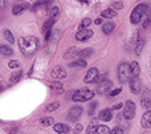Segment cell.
<instances>
[{
	"mask_svg": "<svg viewBox=\"0 0 151 134\" xmlns=\"http://www.w3.org/2000/svg\"><path fill=\"white\" fill-rule=\"evenodd\" d=\"M111 85H113V82L110 81V80H106V81L101 82V84H98V86H97V93H98V94H106V93H109Z\"/></svg>",
	"mask_w": 151,
	"mask_h": 134,
	"instance_id": "9",
	"label": "cell"
},
{
	"mask_svg": "<svg viewBox=\"0 0 151 134\" xmlns=\"http://www.w3.org/2000/svg\"><path fill=\"white\" fill-rule=\"evenodd\" d=\"M96 134H110V130H109V128L105 126V125H99V126L97 128Z\"/></svg>",
	"mask_w": 151,
	"mask_h": 134,
	"instance_id": "26",
	"label": "cell"
},
{
	"mask_svg": "<svg viewBox=\"0 0 151 134\" xmlns=\"http://www.w3.org/2000/svg\"><path fill=\"white\" fill-rule=\"evenodd\" d=\"M8 66H9V68H19V66H20V61L19 60H12V61H9V64H8Z\"/></svg>",
	"mask_w": 151,
	"mask_h": 134,
	"instance_id": "37",
	"label": "cell"
},
{
	"mask_svg": "<svg viewBox=\"0 0 151 134\" xmlns=\"http://www.w3.org/2000/svg\"><path fill=\"white\" fill-rule=\"evenodd\" d=\"M91 55H93V49H91V48L82 49V50H80V53H78V56H80L81 58H83V60H85V57H90Z\"/></svg>",
	"mask_w": 151,
	"mask_h": 134,
	"instance_id": "23",
	"label": "cell"
},
{
	"mask_svg": "<svg viewBox=\"0 0 151 134\" xmlns=\"http://www.w3.org/2000/svg\"><path fill=\"white\" fill-rule=\"evenodd\" d=\"M111 8H113V9H121V8H123V3H118V1L113 3Z\"/></svg>",
	"mask_w": 151,
	"mask_h": 134,
	"instance_id": "39",
	"label": "cell"
},
{
	"mask_svg": "<svg viewBox=\"0 0 151 134\" xmlns=\"http://www.w3.org/2000/svg\"><path fill=\"white\" fill-rule=\"evenodd\" d=\"M110 134H123V130H122V128H114L110 132Z\"/></svg>",
	"mask_w": 151,
	"mask_h": 134,
	"instance_id": "41",
	"label": "cell"
},
{
	"mask_svg": "<svg viewBox=\"0 0 151 134\" xmlns=\"http://www.w3.org/2000/svg\"><path fill=\"white\" fill-rule=\"evenodd\" d=\"M4 36H5V39H7V41H8V43H11V44H13V43H15L13 35L11 33L9 29H5V31H4Z\"/></svg>",
	"mask_w": 151,
	"mask_h": 134,
	"instance_id": "30",
	"label": "cell"
},
{
	"mask_svg": "<svg viewBox=\"0 0 151 134\" xmlns=\"http://www.w3.org/2000/svg\"><path fill=\"white\" fill-rule=\"evenodd\" d=\"M149 11H150V7L147 3H141V4H138L135 8H134L133 12H131V23L138 24L139 21L147 15Z\"/></svg>",
	"mask_w": 151,
	"mask_h": 134,
	"instance_id": "2",
	"label": "cell"
},
{
	"mask_svg": "<svg viewBox=\"0 0 151 134\" xmlns=\"http://www.w3.org/2000/svg\"><path fill=\"white\" fill-rule=\"evenodd\" d=\"M135 116V104L133 101H126L125 104V109H123V117L126 120H131Z\"/></svg>",
	"mask_w": 151,
	"mask_h": 134,
	"instance_id": "5",
	"label": "cell"
},
{
	"mask_svg": "<svg viewBox=\"0 0 151 134\" xmlns=\"http://www.w3.org/2000/svg\"><path fill=\"white\" fill-rule=\"evenodd\" d=\"M117 16V12H115L113 8H109V9H105L102 12V17L105 19H111V17H115Z\"/></svg>",
	"mask_w": 151,
	"mask_h": 134,
	"instance_id": "21",
	"label": "cell"
},
{
	"mask_svg": "<svg viewBox=\"0 0 151 134\" xmlns=\"http://www.w3.org/2000/svg\"><path fill=\"white\" fill-rule=\"evenodd\" d=\"M19 48L21 53L25 56H32L37 49H39V39L35 36H24L19 39Z\"/></svg>",
	"mask_w": 151,
	"mask_h": 134,
	"instance_id": "1",
	"label": "cell"
},
{
	"mask_svg": "<svg viewBox=\"0 0 151 134\" xmlns=\"http://www.w3.org/2000/svg\"><path fill=\"white\" fill-rule=\"evenodd\" d=\"M53 122H55V120H53L52 117H44V118L40 121V124H41L42 126H49V125H52Z\"/></svg>",
	"mask_w": 151,
	"mask_h": 134,
	"instance_id": "28",
	"label": "cell"
},
{
	"mask_svg": "<svg viewBox=\"0 0 151 134\" xmlns=\"http://www.w3.org/2000/svg\"><path fill=\"white\" fill-rule=\"evenodd\" d=\"M139 73H141V66H139V64L137 63V61H133V63L130 64V76H131V79L138 77Z\"/></svg>",
	"mask_w": 151,
	"mask_h": 134,
	"instance_id": "13",
	"label": "cell"
},
{
	"mask_svg": "<svg viewBox=\"0 0 151 134\" xmlns=\"http://www.w3.org/2000/svg\"><path fill=\"white\" fill-rule=\"evenodd\" d=\"M106 77H107V73H104V74H99V76H98V79H97V81H96V82H98V84H101V82L106 81Z\"/></svg>",
	"mask_w": 151,
	"mask_h": 134,
	"instance_id": "38",
	"label": "cell"
},
{
	"mask_svg": "<svg viewBox=\"0 0 151 134\" xmlns=\"http://www.w3.org/2000/svg\"><path fill=\"white\" fill-rule=\"evenodd\" d=\"M81 114H82V108H81V106H73V108L69 109L68 117L70 121H77L81 117Z\"/></svg>",
	"mask_w": 151,
	"mask_h": 134,
	"instance_id": "8",
	"label": "cell"
},
{
	"mask_svg": "<svg viewBox=\"0 0 151 134\" xmlns=\"http://www.w3.org/2000/svg\"><path fill=\"white\" fill-rule=\"evenodd\" d=\"M85 65H86V60H83V58H80V60L72 63V66H80V68H83Z\"/></svg>",
	"mask_w": 151,
	"mask_h": 134,
	"instance_id": "34",
	"label": "cell"
},
{
	"mask_svg": "<svg viewBox=\"0 0 151 134\" xmlns=\"http://www.w3.org/2000/svg\"><path fill=\"white\" fill-rule=\"evenodd\" d=\"M99 120H102V121H110V120L113 118V114H111V110H109V109H105V110H102L101 113H99Z\"/></svg>",
	"mask_w": 151,
	"mask_h": 134,
	"instance_id": "17",
	"label": "cell"
},
{
	"mask_svg": "<svg viewBox=\"0 0 151 134\" xmlns=\"http://www.w3.org/2000/svg\"><path fill=\"white\" fill-rule=\"evenodd\" d=\"M113 31H114V24H113L111 21H109V23L102 25V32H104L105 35H110Z\"/></svg>",
	"mask_w": 151,
	"mask_h": 134,
	"instance_id": "19",
	"label": "cell"
},
{
	"mask_svg": "<svg viewBox=\"0 0 151 134\" xmlns=\"http://www.w3.org/2000/svg\"><path fill=\"white\" fill-rule=\"evenodd\" d=\"M49 86L52 88L53 90H56V92H61V90H63V84H61V82H50Z\"/></svg>",
	"mask_w": 151,
	"mask_h": 134,
	"instance_id": "31",
	"label": "cell"
},
{
	"mask_svg": "<svg viewBox=\"0 0 151 134\" xmlns=\"http://www.w3.org/2000/svg\"><path fill=\"white\" fill-rule=\"evenodd\" d=\"M149 24H151V9L147 12L146 19H145V21H143V27L146 28V27H149Z\"/></svg>",
	"mask_w": 151,
	"mask_h": 134,
	"instance_id": "35",
	"label": "cell"
},
{
	"mask_svg": "<svg viewBox=\"0 0 151 134\" xmlns=\"http://www.w3.org/2000/svg\"><path fill=\"white\" fill-rule=\"evenodd\" d=\"M97 128H98V125H97V122L96 121H93L90 124V126L88 128V134H94L97 132Z\"/></svg>",
	"mask_w": 151,
	"mask_h": 134,
	"instance_id": "33",
	"label": "cell"
},
{
	"mask_svg": "<svg viewBox=\"0 0 151 134\" xmlns=\"http://www.w3.org/2000/svg\"><path fill=\"white\" fill-rule=\"evenodd\" d=\"M50 74H52V77H55V79H65L66 71L63 68V66H56L55 69H52Z\"/></svg>",
	"mask_w": 151,
	"mask_h": 134,
	"instance_id": "12",
	"label": "cell"
},
{
	"mask_svg": "<svg viewBox=\"0 0 151 134\" xmlns=\"http://www.w3.org/2000/svg\"><path fill=\"white\" fill-rule=\"evenodd\" d=\"M94 23H96V24H97V25H99V24H102V19H101V17L96 19V21H94Z\"/></svg>",
	"mask_w": 151,
	"mask_h": 134,
	"instance_id": "45",
	"label": "cell"
},
{
	"mask_svg": "<svg viewBox=\"0 0 151 134\" xmlns=\"http://www.w3.org/2000/svg\"><path fill=\"white\" fill-rule=\"evenodd\" d=\"M76 53H80V50L77 49V48H70V49L66 52V55H65V58H70V57H73V56H76Z\"/></svg>",
	"mask_w": 151,
	"mask_h": 134,
	"instance_id": "32",
	"label": "cell"
},
{
	"mask_svg": "<svg viewBox=\"0 0 151 134\" xmlns=\"http://www.w3.org/2000/svg\"><path fill=\"white\" fill-rule=\"evenodd\" d=\"M143 45H145V37H139L138 43H137V48H135V55L137 56L141 55V50H142V48H143Z\"/></svg>",
	"mask_w": 151,
	"mask_h": 134,
	"instance_id": "24",
	"label": "cell"
},
{
	"mask_svg": "<svg viewBox=\"0 0 151 134\" xmlns=\"http://www.w3.org/2000/svg\"><path fill=\"white\" fill-rule=\"evenodd\" d=\"M55 130L58 134H68L69 132H70L69 126L68 125H65V124H56L55 125Z\"/></svg>",
	"mask_w": 151,
	"mask_h": 134,
	"instance_id": "15",
	"label": "cell"
},
{
	"mask_svg": "<svg viewBox=\"0 0 151 134\" xmlns=\"http://www.w3.org/2000/svg\"><path fill=\"white\" fill-rule=\"evenodd\" d=\"M58 108H60V102H52L45 108V110L47 112H55V110H57Z\"/></svg>",
	"mask_w": 151,
	"mask_h": 134,
	"instance_id": "29",
	"label": "cell"
},
{
	"mask_svg": "<svg viewBox=\"0 0 151 134\" xmlns=\"http://www.w3.org/2000/svg\"><path fill=\"white\" fill-rule=\"evenodd\" d=\"M141 105L143 106V108H146V109H149L150 106H151V92L149 89H146L143 92V94H142V97H141Z\"/></svg>",
	"mask_w": 151,
	"mask_h": 134,
	"instance_id": "11",
	"label": "cell"
},
{
	"mask_svg": "<svg viewBox=\"0 0 151 134\" xmlns=\"http://www.w3.org/2000/svg\"><path fill=\"white\" fill-rule=\"evenodd\" d=\"M118 79L121 82H127L131 79L130 76V64L122 63L118 68Z\"/></svg>",
	"mask_w": 151,
	"mask_h": 134,
	"instance_id": "4",
	"label": "cell"
},
{
	"mask_svg": "<svg viewBox=\"0 0 151 134\" xmlns=\"http://www.w3.org/2000/svg\"><path fill=\"white\" fill-rule=\"evenodd\" d=\"M53 24H55V20H50V19H48V20L44 23V25H42V33L47 35V33H49V32H52Z\"/></svg>",
	"mask_w": 151,
	"mask_h": 134,
	"instance_id": "18",
	"label": "cell"
},
{
	"mask_svg": "<svg viewBox=\"0 0 151 134\" xmlns=\"http://www.w3.org/2000/svg\"><path fill=\"white\" fill-rule=\"evenodd\" d=\"M21 74H23V72H21V71H19V72H16V73H13L12 76H11V79H9V82H11V84H15V82H17L19 80H20Z\"/></svg>",
	"mask_w": 151,
	"mask_h": 134,
	"instance_id": "25",
	"label": "cell"
},
{
	"mask_svg": "<svg viewBox=\"0 0 151 134\" xmlns=\"http://www.w3.org/2000/svg\"><path fill=\"white\" fill-rule=\"evenodd\" d=\"M82 128H83L82 125H77V126H76L74 129H73V132H74V133H80V132H82Z\"/></svg>",
	"mask_w": 151,
	"mask_h": 134,
	"instance_id": "42",
	"label": "cell"
},
{
	"mask_svg": "<svg viewBox=\"0 0 151 134\" xmlns=\"http://www.w3.org/2000/svg\"><path fill=\"white\" fill-rule=\"evenodd\" d=\"M142 126L146 128V129H150L151 128V110H147L146 113L142 117Z\"/></svg>",
	"mask_w": 151,
	"mask_h": 134,
	"instance_id": "14",
	"label": "cell"
},
{
	"mask_svg": "<svg viewBox=\"0 0 151 134\" xmlns=\"http://www.w3.org/2000/svg\"><path fill=\"white\" fill-rule=\"evenodd\" d=\"M94 97V93L91 92L90 89H80L73 94V101L76 102H85V101H89Z\"/></svg>",
	"mask_w": 151,
	"mask_h": 134,
	"instance_id": "3",
	"label": "cell"
},
{
	"mask_svg": "<svg viewBox=\"0 0 151 134\" xmlns=\"http://www.w3.org/2000/svg\"><path fill=\"white\" fill-rule=\"evenodd\" d=\"M122 106H123V104H115V105L114 106H113V110H118V109H121V108H122Z\"/></svg>",
	"mask_w": 151,
	"mask_h": 134,
	"instance_id": "43",
	"label": "cell"
},
{
	"mask_svg": "<svg viewBox=\"0 0 151 134\" xmlns=\"http://www.w3.org/2000/svg\"><path fill=\"white\" fill-rule=\"evenodd\" d=\"M91 36H93V31L91 29H82V31H78L76 33V39L78 41H85V40L90 39Z\"/></svg>",
	"mask_w": 151,
	"mask_h": 134,
	"instance_id": "10",
	"label": "cell"
},
{
	"mask_svg": "<svg viewBox=\"0 0 151 134\" xmlns=\"http://www.w3.org/2000/svg\"><path fill=\"white\" fill-rule=\"evenodd\" d=\"M97 106H98V102H91V104H90V110H89V116H94V112H96Z\"/></svg>",
	"mask_w": 151,
	"mask_h": 134,
	"instance_id": "36",
	"label": "cell"
},
{
	"mask_svg": "<svg viewBox=\"0 0 151 134\" xmlns=\"http://www.w3.org/2000/svg\"><path fill=\"white\" fill-rule=\"evenodd\" d=\"M121 92H122V88H118V89H114V90H113V92H110V97H115V96H117V94H119V93Z\"/></svg>",
	"mask_w": 151,
	"mask_h": 134,
	"instance_id": "40",
	"label": "cell"
},
{
	"mask_svg": "<svg viewBox=\"0 0 151 134\" xmlns=\"http://www.w3.org/2000/svg\"><path fill=\"white\" fill-rule=\"evenodd\" d=\"M4 7H7V1H4V0H0V9H3Z\"/></svg>",
	"mask_w": 151,
	"mask_h": 134,
	"instance_id": "44",
	"label": "cell"
},
{
	"mask_svg": "<svg viewBox=\"0 0 151 134\" xmlns=\"http://www.w3.org/2000/svg\"><path fill=\"white\" fill-rule=\"evenodd\" d=\"M99 73H98V69L97 68H91L89 69L88 74L85 76V79H83V82L85 84H91V82H96L97 79H98Z\"/></svg>",
	"mask_w": 151,
	"mask_h": 134,
	"instance_id": "6",
	"label": "cell"
},
{
	"mask_svg": "<svg viewBox=\"0 0 151 134\" xmlns=\"http://www.w3.org/2000/svg\"><path fill=\"white\" fill-rule=\"evenodd\" d=\"M91 24V20L89 17H86V19H83L82 21H81V24H80V31H82V29H88V27Z\"/></svg>",
	"mask_w": 151,
	"mask_h": 134,
	"instance_id": "27",
	"label": "cell"
},
{
	"mask_svg": "<svg viewBox=\"0 0 151 134\" xmlns=\"http://www.w3.org/2000/svg\"><path fill=\"white\" fill-rule=\"evenodd\" d=\"M130 90L134 93V94H139L142 90V82L139 80V77H135V79L130 80Z\"/></svg>",
	"mask_w": 151,
	"mask_h": 134,
	"instance_id": "7",
	"label": "cell"
},
{
	"mask_svg": "<svg viewBox=\"0 0 151 134\" xmlns=\"http://www.w3.org/2000/svg\"><path fill=\"white\" fill-rule=\"evenodd\" d=\"M28 7H29L28 3H24V4H17V5H15V7H13L12 13H13V15H20V13L23 12V11H25Z\"/></svg>",
	"mask_w": 151,
	"mask_h": 134,
	"instance_id": "16",
	"label": "cell"
},
{
	"mask_svg": "<svg viewBox=\"0 0 151 134\" xmlns=\"http://www.w3.org/2000/svg\"><path fill=\"white\" fill-rule=\"evenodd\" d=\"M60 15V8L58 7H52L49 9V19L50 20H56Z\"/></svg>",
	"mask_w": 151,
	"mask_h": 134,
	"instance_id": "20",
	"label": "cell"
},
{
	"mask_svg": "<svg viewBox=\"0 0 151 134\" xmlns=\"http://www.w3.org/2000/svg\"><path fill=\"white\" fill-rule=\"evenodd\" d=\"M12 49H11L9 47H7V45H4V44H0V55H3V56H11L12 55Z\"/></svg>",
	"mask_w": 151,
	"mask_h": 134,
	"instance_id": "22",
	"label": "cell"
}]
</instances>
